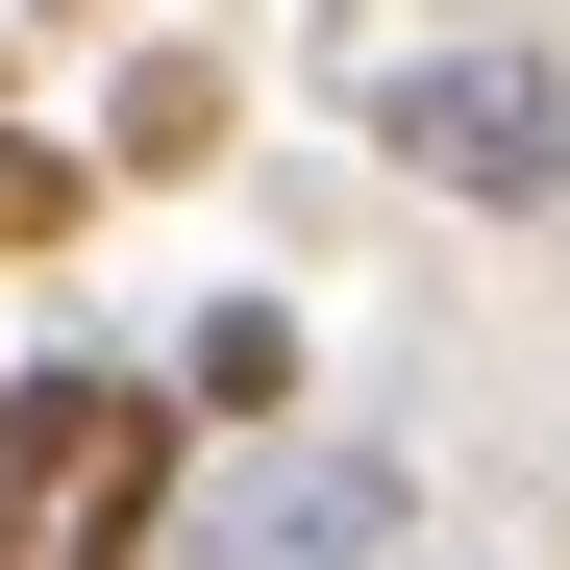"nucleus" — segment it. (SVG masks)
I'll return each instance as SVG.
<instances>
[{
  "label": "nucleus",
  "instance_id": "nucleus-1",
  "mask_svg": "<svg viewBox=\"0 0 570 570\" xmlns=\"http://www.w3.org/2000/svg\"><path fill=\"white\" fill-rule=\"evenodd\" d=\"M372 149L397 174H446V199H497V224H546L570 199V75L497 26V50H397L372 75Z\"/></svg>",
  "mask_w": 570,
  "mask_h": 570
},
{
  "label": "nucleus",
  "instance_id": "nucleus-2",
  "mask_svg": "<svg viewBox=\"0 0 570 570\" xmlns=\"http://www.w3.org/2000/svg\"><path fill=\"white\" fill-rule=\"evenodd\" d=\"M397 521H422L397 446H298V471H248V497L199 521V570H397Z\"/></svg>",
  "mask_w": 570,
  "mask_h": 570
},
{
  "label": "nucleus",
  "instance_id": "nucleus-3",
  "mask_svg": "<svg viewBox=\"0 0 570 570\" xmlns=\"http://www.w3.org/2000/svg\"><path fill=\"white\" fill-rule=\"evenodd\" d=\"M100 422H125V372H26V397H0V570H50V521H75V471H100Z\"/></svg>",
  "mask_w": 570,
  "mask_h": 570
},
{
  "label": "nucleus",
  "instance_id": "nucleus-4",
  "mask_svg": "<svg viewBox=\"0 0 570 570\" xmlns=\"http://www.w3.org/2000/svg\"><path fill=\"white\" fill-rule=\"evenodd\" d=\"M174 446H199V422L125 397V422H100V471H75V521H50V570H149V546H174Z\"/></svg>",
  "mask_w": 570,
  "mask_h": 570
},
{
  "label": "nucleus",
  "instance_id": "nucleus-5",
  "mask_svg": "<svg viewBox=\"0 0 570 570\" xmlns=\"http://www.w3.org/2000/svg\"><path fill=\"white\" fill-rule=\"evenodd\" d=\"M174 422H298V298H199L174 323Z\"/></svg>",
  "mask_w": 570,
  "mask_h": 570
},
{
  "label": "nucleus",
  "instance_id": "nucleus-6",
  "mask_svg": "<svg viewBox=\"0 0 570 570\" xmlns=\"http://www.w3.org/2000/svg\"><path fill=\"white\" fill-rule=\"evenodd\" d=\"M100 149H125V174H199V149H224V75H199V50H149V75H125V125H100Z\"/></svg>",
  "mask_w": 570,
  "mask_h": 570
},
{
  "label": "nucleus",
  "instance_id": "nucleus-7",
  "mask_svg": "<svg viewBox=\"0 0 570 570\" xmlns=\"http://www.w3.org/2000/svg\"><path fill=\"white\" fill-rule=\"evenodd\" d=\"M75 199H100V174H75V149H26V125H0V273H26V248H75Z\"/></svg>",
  "mask_w": 570,
  "mask_h": 570
}]
</instances>
